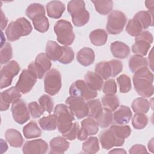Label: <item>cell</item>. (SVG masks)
I'll list each match as a JSON object with an SVG mask.
<instances>
[{
    "label": "cell",
    "mask_w": 154,
    "mask_h": 154,
    "mask_svg": "<svg viewBox=\"0 0 154 154\" xmlns=\"http://www.w3.org/2000/svg\"><path fill=\"white\" fill-rule=\"evenodd\" d=\"M133 84L137 93L143 97H150L153 94V75L147 67H142L133 76Z\"/></svg>",
    "instance_id": "obj_1"
},
{
    "label": "cell",
    "mask_w": 154,
    "mask_h": 154,
    "mask_svg": "<svg viewBox=\"0 0 154 154\" xmlns=\"http://www.w3.org/2000/svg\"><path fill=\"white\" fill-rule=\"evenodd\" d=\"M32 29L30 22L25 17H20L8 24L5 29V34L10 42H14L22 36L29 35Z\"/></svg>",
    "instance_id": "obj_2"
},
{
    "label": "cell",
    "mask_w": 154,
    "mask_h": 154,
    "mask_svg": "<svg viewBox=\"0 0 154 154\" xmlns=\"http://www.w3.org/2000/svg\"><path fill=\"white\" fill-rule=\"evenodd\" d=\"M67 10L75 26H82L90 19V13L85 9V2L83 1L73 0L69 1L67 5Z\"/></svg>",
    "instance_id": "obj_3"
},
{
    "label": "cell",
    "mask_w": 154,
    "mask_h": 154,
    "mask_svg": "<svg viewBox=\"0 0 154 154\" xmlns=\"http://www.w3.org/2000/svg\"><path fill=\"white\" fill-rule=\"evenodd\" d=\"M54 116L58 131L62 134L68 132L75 120L74 116L70 111L69 107L64 104L56 105L54 109Z\"/></svg>",
    "instance_id": "obj_4"
},
{
    "label": "cell",
    "mask_w": 154,
    "mask_h": 154,
    "mask_svg": "<svg viewBox=\"0 0 154 154\" xmlns=\"http://www.w3.org/2000/svg\"><path fill=\"white\" fill-rule=\"evenodd\" d=\"M54 31L57 41L63 45L69 46L73 43L75 35L70 22L64 19L58 20L54 25Z\"/></svg>",
    "instance_id": "obj_5"
},
{
    "label": "cell",
    "mask_w": 154,
    "mask_h": 154,
    "mask_svg": "<svg viewBox=\"0 0 154 154\" xmlns=\"http://www.w3.org/2000/svg\"><path fill=\"white\" fill-rule=\"evenodd\" d=\"M61 86V75L60 72L55 69L49 70L44 78L45 92L51 96H54L59 92Z\"/></svg>",
    "instance_id": "obj_6"
},
{
    "label": "cell",
    "mask_w": 154,
    "mask_h": 154,
    "mask_svg": "<svg viewBox=\"0 0 154 154\" xmlns=\"http://www.w3.org/2000/svg\"><path fill=\"white\" fill-rule=\"evenodd\" d=\"M127 22L125 14L120 11H112L108 17L106 30L109 34L115 35L122 32Z\"/></svg>",
    "instance_id": "obj_7"
},
{
    "label": "cell",
    "mask_w": 154,
    "mask_h": 154,
    "mask_svg": "<svg viewBox=\"0 0 154 154\" xmlns=\"http://www.w3.org/2000/svg\"><path fill=\"white\" fill-rule=\"evenodd\" d=\"M69 94L72 96L81 98L85 100L93 99L97 96V91L91 89L85 81L81 79L75 81L70 85Z\"/></svg>",
    "instance_id": "obj_8"
},
{
    "label": "cell",
    "mask_w": 154,
    "mask_h": 154,
    "mask_svg": "<svg viewBox=\"0 0 154 154\" xmlns=\"http://www.w3.org/2000/svg\"><path fill=\"white\" fill-rule=\"evenodd\" d=\"M20 70L17 61L12 60L4 66L1 70V89L10 86L13 78L16 76Z\"/></svg>",
    "instance_id": "obj_9"
},
{
    "label": "cell",
    "mask_w": 154,
    "mask_h": 154,
    "mask_svg": "<svg viewBox=\"0 0 154 154\" xmlns=\"http://www.w3.org/2000/svg\"><path fill=\"white\" fill-rule=\"evenodd\" d=\"M71 113L78 119H81L88 114V108L85 100L70 96L66 100Z\"/></svg>",
    "instance_id": "obj_10"
},
{
    "label": "cell",
    "mask_w": 154,
    "mask_h": 154,
    "mask_svg": "<svg viewBox=\"0 0 154 154\" xmlns=\"http://www.w3.org/2000/svg\"><path fill=\"white\" fill-rule=\"evenodd\" d=\"M37 79V77L34 72L24 69L22 71L15 87L22 94H26L32 90Z\"/></svg>",
    "instance_id": "obj_11"
},
{
    "label": "cell",
    "mask_w": 154,
    "mask_h": 154,
    "mask_svg": "<svg viewBox=\"0 0 154 154\" xmlns=\"http://www.w3.org/2000/svg\"><path fill=\"white\" fill-rule=\"evenodd\" d=\"M11 109L13 118L16 123L22 125L29 120V111L23 100L19 99L13 102Z\"/></svg>",
    "instance_id": "obj_12"
},
{
    "label": "cell",
    "mask_w": 154,
    "mask_h": 154,
    "mask_svg": "<svg viewBox=\"0 0 154 154\" xmlns=\"http://www.w3.org/2000/svg\"><path fill=\"white\" fill-rule=\"evenodd\" d=\"M22 94L20 91L16 87H12L1 93L0 109L1 111H6L9 108L10 103H13L19 99Z\"/></svg>",
    "instance_id": "obj_13"
},
{
    "label": "cell",
    "mask_w": 154,
    "mask_h": 154,
    "mask_svg": "<svg viewBox=\"0 0 154 154\" xmlns=\"http://www.w3.org/2000/svg\"><path fill=\"white\" fill-rule=\"evenodd\" d=\"M99 140L102 147L105 149H110L115 146H122L125 143V140L118 138L109 128L100 133Z\"/></svg>",
    "instance_id": "obj_14"
},
{
    "label": "cell",
    "mask_w": 154,
    "mask_h": 154,
    "mask_svg": "<svg viewBox=\"0 0 154 154\" xmlns=\"http://www.w3.org/2000/svg\"><path fill=\"white\" fill-rule=\"evenodd\" d=\"M48 150V144L42 139L27 141L22 148V152L25 154H43Z\"/></svg>",
    "instance_id": "obj_15"
},
{
    "label": "cell",
    "mask_w": 154,
    "mask_h": 154,
    "mask_svg": "<svg viewBox=\"0 0 154 154\" xmlns=\"http://www.w3.org/2000/svg\"><path fill=\"white\" fill-rule=\"evenodd\" d=\"M45 51L46 55L51 60L59 61L63 55L64 46H61L57 42L49 40L46 43Z\"/></svg>",
    "instance_id": "obj_16"
},
{
    "label": "cell",
    "mask_w": 154,
    "mask_h": 154,
    "mask_svg": "<svg viewBox=\"0 0 154 154\" xmlns=\"http://www.w3.org/2000/svg\"><path fill=\"white\" fill-rule=\"evenodd\" d=\"M132 116L131 109L125 105H121L113 114V120L119 125H123L128 123Z\"/></svg>",
    "instance_id": "obj_17"
},
{
    "label": "cell",
    "mask_w": 154,
    "mask_h": 154,
    "mask_svg": "<svg viewBox=\"0 0 154 154\" xmlns=\"http://www.w3.org/2000/svg\"><path fill=\"white\" fill-rule=\"evenodd\" d=\"M49 153H64L69 148L70 143L64 137H57L52 138L49 143Z\"/></svg>",
    "instance_id": "obj_18"
},
{
    "label": "cell",
    "mask_w": 154,
    "mask_h": 154,
    "mask_svg": "<svg viewBox=\"0 0 154 154\" xmlns=\"http://www.w3.org/2000/svg\"><path fill=\"white\" fill-rule=\"evenodd\" d=\"M95 59L94 51L90 48H83L80 49L76 55L78 63L83 66H88L93 63Z\"/></svg>",
    "instance_id": "obj_19"
},
{
    "label": "cell",
    "mask_w": 154,
    "mask_h": 154,
    "mask_svg": "<svg viewBox=\"0 0 154 154\" xmlns=\"http://www.w3.org/2000/svg\"><path fill=\"white\" fill-rule=\"evenodd\" d=\"M110 50L114 57L120 59L127 58L130 53L129 47L120 41L112 42L110 45Z\"/></svg>",
    "instance_id": "obj_20"
},
{
    "label": "cell",
    "mask_w": 154,
    "mask_h": 154,
    "mask_svg": "<svg viewBox=\"0 0 154 154\" xmlns=\"http://www.w3.org/2000/svg\"><path fill=\"white\" fill-rule=\"evenodd\" d=\"M48 16L51 18L59 19L65 10V5L60 1H52L46 5Z\"/></svg>",
    "instance_id": "obj_21"
},
{
    "label": "cell",
    "mask_w": 154,
    "mask_h": 154,
    "mask_svg": "<svg viewBox=\"0 0 154 154\" xmlns=\"http://www.w3.org/2000/svg\"><path fill=\"white\" fill-rule=\"evenodd\" d=\"M85 81L87 85L94 91H99L103 87V79L97 73L88 71L85 75Z\"/></svg>",
    "instance_id": "obj_22"
},
{
    "label": "cell",
    "mask_w": 154,
    "mask_h": 154,
    "mask_svg": "<svg viewBox=\"0 0 154 154\" xmlns=\"http://www.w3.org/2000/svg\"><path fill=\"white\" fill-rule=\"evenodd\" d=\"M5 138L9 144L13 147H20L23 143L20 133L16 129H8L5 132Z\"/></svg>",
    "instance_id": "obj_23"
},
{
    "label": "cell",
    "mask_w": 154,
    "mask_h": 154,
    "mask_svg": "<svg viewBox=\"0 0 154 154\" xmlns=\"http://www.w3.org/2000/svg\"><path fill=\"white\" fill-rule=\"evenodd\" d=\"M89 38L91 43L96 46H100L105 45L107 41L108 34L102 29H97L92 31Z\"/></svg>",
    "instance_id": "obj_24"
},
{
    "label": "cell",
    "mask_w": 154,
    "mask_h": 154,
    "mask_svg": "<svg viewBox=\"0 0 154 154\" xmlns=\"http://www.w3.org/2000/svg\"><path fill=\"white\" fill-rule=\"evenodd\" d=\"M113 120L112 111L110 109L103 107L100 115L96 119L97 125L102 128H106L111 125Z\"/></svg>",
    "instance_id": "obj_25"
},
{
    "label": "cell",
    "mask_w": 154,
    "mask_h": 154,
    "mask_svg": "<svg viewBox=\"0 0 154 154\" xmlns=\"http://www.w3.org/2000/svg\"><path fill=\"white\" fill-rule=\"evenodd\" d=\"M23 133L26 139H31L41 136L42 131L36 122L31 121L23 128Z\"/></svg>",
    "instance_id": "obj_26"
},
{
    "label": "cell",
    "mask_w": 154,
    "mask_h": 154,
    "mask_svg": "<svg viewBox=\"0 0 154 154\" xmlns=\"http://www.w3.org/2000/svg\"><path fill=\"white\" fill-rule=\"evenodd\" d=\"M147 60L146 58L140 55H134L129 60V68L130 70L134 73L138 69L147 66Z\"/></svg>",
    "instance_id": "obj_27"
},
{
    "label": "cell",
    "mask_w": 154,
    "mask_h": 154,
    "mask_svg": "<svg viewBox=\"0 0 154 154\" xmlns=\"http://www.w3.org/2000/svg\"><path fill=\"white\" fill-rule=\"evenodd\" d=\"M134 18L140 22L143 29H147L149 26H153V15L148 11H140L135 14Z\"/></svg>",
    "instance_id": "obj_28"
},
{
    "label": "cell",
    "mask_w": 154,
    "mask_h": 154,
    "mask_svg": "<svg viewBox=\"0 0 154 154\" xmlns=\"http://www.w3.org/2000/svg\"><path fill=\"white\" fill-rule=\"evenodd\" d=\"M150 43L143 39L135 38V43L132 46V51L135 54L145 56L150 48Z\"/></svg>",
    "instance_id": "obj_29"
},
{
    "label": "cell",
    "mask_w": 154,
    "mask_h": 154,
    "mask_svg": "<svg viewBox=\"0 0 154 154\" xmlns=\"http://www.w3.org/2000/svg\"><path fill=\"white\" fill-rule=\"evenodd\" d=\"M149 102L144 97H138L132 103V108L135 113L146 114L150 109Z\"/></svg>",
    "instance_id": "obj_30"
},
{
    "label": "cell",
    "mask_w": 154,
    "mask_h": 154,
    "mask_svg": "<svg viewBox=\"0 0 154 154\" xmlns=\"http://www.w3.org/2000/svg\"><path fill=\"white\" fill-rule=\"evenodd\" d=\"M95 73L103 79H108L112 75V70L109 61H101L98 63L95 67Z\"/></svg>",
    "instance_id": "obj_31"
},
{
    "label": "cell",
    "mask_w": 154,
    "mask_h": 154,
    "mask_svg": "<svg viewBox=\"0 0 154 154\" xmlns=\"http://www.w3.org/2000/svg\"><path fill=\"white\" fill-rule=\"evenodd\" d=\"M88 108V116L96 119L102 111L103 108L99 99H91L87 102Z\"/></svg>",
    "instance_id": "obj_32"
},
{
    "label": "cell",
    "mask_w": 154,
    "mask_h": 154,
    "mask_svg": "<svg viewBox=\"0 0 154 154\" xmlns=\"http://www.w3.org/2000/svg\"><path fill=\"white\" fill-rule=\"evenodd\" d=\"M96 10L100 14L106 15L112 10L113 2L110 0L105 1H92Z\"/></svg>",
    "instance_id": "obj_33"
},
{
    "label": "cell",
    "mask_w": 154,
    "mask_h": 154,
    "mask_svg": "<svg viewBox=\"0 0 154 154\" xmlns=\"http://www.w3.org/2000/svg\"><path fill=\"white\" fill-rule=\"evenodd\" d=\"M82 150L85 153L93 154L99 150V141L96 137H90L82 144Z\"/></svg>",
    "instance_id": "obj_34"
},
{
    "label": "cell",
    "mask_w": 154,
    "mask_h": 154,
    "mask_svg": "<svg viewBox=\"0 0 154 154\" xmlns=\"http://www.w3.org/2000/svg\"><path fill=\"white\" fill-rule=\"evenodd\" d=\"M32 21L35 29L40 32H45L49 28V20L45 14L37 16Z\"/></svg>",
    "instance_id": "obj_35"
},
{
    "label": "cell",
    "mask_w": 154,
    "mask_h": 154,
    "mask_svg": "<svg viewBox=\"0 0 154 154\" xmlns=\"http://www.w3.org/2000/svg\"><path fill=\"white\" fill-rule=\"evenodd\" d=\"M43 14H45V10L44 6L39 3H32L26 10V15L31 20L34 17Z\"/></svg>",
    "instance_id": "obj_36"
},
{
    "label": "cell",
    "mask_w": 154,
    "mask_h": 154,
    "mask_svg": "<svg viewBox=\"0 0 154 154\" xmlns=\"http://www.w3.org/2000/svg\"><path fill=\"white\" fill-rule=\"evenodd\" d=\"M38 123L44 131H54L57 128V121L54 114L41 118L38 120Z\"/></svg>",
    "instance_id": "obj_37"
},
{
    "label": "cell",
    "mask_w": 154,
    "mask_h": 154,
    "mask_svg": "<svg viewBox=\"0 0 154 154\" xmlns=\"http://www.w3.org/2000/svg\"><path fill=\"white\" fill-rule=\"evenodd\" d=\"M126 30L130 35L137 37L141 33L143 27L138 20L133 18L128 21Z\"/></svg>",
    "instance_id": "obj_38"
},
{
    "label": "cell",
    "mask_w": 154,
    "mask_h": 154,
    "mask_svg": "<svg viewBox=\"0 0 154 154\" xmlns=\"http://www.w3.org/2000/svg\"><path fill=\"white\" fill-rule=\"evenodd\" d=\"M81 127L84 128L88 132L89 135H95L99 130V125L94 119L88 117L81 121Z\"/></svg>",
    "instance_id": "obj_39"
},
{
    "label": "cell",
    "mask_w": 154,
    "mask_h": 154,
    "mask_svg": "<svg viewBox=\"0 0 154 154\" xmlns=\"http://www.w3.org/2000/svg\"><path fill=\"white\" fill-rule=\"evenodd\" d=\"M109 129L121 139L125 140L131 135V129L128 125H112Z\"/></svg>",
    "instance_id": "obj_40"
},
{
    "label": "cell",
    "mask_w": 154,
    "mask_h": 154,
    "mask_svg": "<svg viewBox=\"0 0 154 154\" xmlns=\"http://www.w3.org/2000/svg\"><path fill=\"white\" fill-rule=\"evenodd\" d=\"M102 103L103 107L111 111H115L120 105L119 100L115 95H105L102 99Z\"/></svg>",
    "instance_id": "obj_41"
},
{
    "label": "cell",
    "mask_w": 154,
    "mask_h": 154,
    "mask_svg": "<svg viewBox=\"0 0 154 154\" xmlns=\"http://www.w3.org/2000/svg\"><path fill=\"white\" fill-rule=\"evenodd\" d=\"M35 64L45 72H48L52 66L51 60L48 57L46 54L40 53L38 54L35 59Z\"/></svg>",
    "instance_id": "obj_42"
},
{
    "label": "cell",
    "mask_w": 154,
    "mask_h": 154,
    "mask_svg": "<svg viewBox=\"0 0 154 154\" xmlns=\"http://www.w3.org/2000/svg\"><path fill=\"white\" fill-rule=\"evenodd\" d=\"M13 56V49L11 45L8 42H5L1 46L0 51L1 64H7L11 59Z\"/></svg>",
    "instance_id": "obj_43"
},
{
    "label": "cell",
    "mask_w": 154,
    "mask_h": 154,
    "mask_svg": "<svg viewBox=\"0 0 154 154\" xmlns=\"http://www.w3.org/2000/svg\"><path fill=\"white\" fill-rule=\"evenodd\" d=\"M147 123L148 118L143 113H136L132 120V126L136 129H142L144 128Z\"/></svg>",
    "instance_id": "obj_44"
},
{
    "label": "cell",
    "mask_w": 154,
    "mask_h": 154,
    "mask_svg": "<svg viewBox=\"0 0 154 154\" xmlns=\"http://www.w3.org/2000/svg\"><path fill=\"white\" fill-rule=\"evenodd\" d=\"M117 82L119 85L120 91L122 93L129 92L132 87L130 78L125 74H122L117 78Z\"/></svg>",
    "instance_id": "obj_45"
},
{
    "label": "cell",
    "mask_w": 154,
    "mask_h": 154,
    "mask_svg": "<svg viewBox=\"0 0 154 154\" xmlns=\"http://www.w3.org/2000/svg\"><path fill=\"white\" fill-rule=\"evenodd\" d=\"M38 103L44 112L46 111L49 114L52 112L54 107V102L50 96L47 94L42 95L38 99Z\"/></svg>",
    "instance_id": "obj_46"
},
{
    "label": "cell",
    "mask_w": 154,
    "mask_h": 154,
    "mask_svg": "<svg viewBox=\"0 0 154 154\" xmlns=\"http://www.w3.org/2000/svg\"><path fill=\"white\" fill-rule=\"evenodd\" d=\"M28 108L31 117L34 119L39 118L45 112L40 104L35 101L29 103L28 105Z\"/></svg>",
    "instance_id": "obj_47"
},
{
    "label": "cell",
    "mask_w": 154,
    "mask_h": 154,
    "mask_svg": "<svg viewBox=\"0 0 154 154\" xmlns=\"http://www.w3.org/2000/svg\"><path fill=\"white\" fill-rule=\"evenodd\" d=\"M103 92L106 95H114L117 93V85L114 79H109L105 82Z\"/></svg>",
    "instance_id": "obj_48"
},
{
    "label": "cell",
    "mask_w": 154,
    "mask_h": 154,
    "mask_svg": "<svg viewBox=\"0 0 154 154\" xmlns=\"http://www.w3.org/2000/svg\"><path fill=\"white\" fill-rule=\"evenodd\" d=\"M74 55V52L71 49V48L64 46V51L63 55L58 62L64 64H69L73 60Z\"/></svg>",
    "instance_id": "obj_49"
},
{
    "label": "cell",
    "mask_w": 154,
    "mask_h": 154,
    "mask_svg": "<svg viewBox=\"0 0 154 154\" xmlns=\"http://www.w3.org/2000/svg\"><path fill=\"white\" fill-rule=\"evenodd\" d=\"M79 129V123L76 122L73 123L72 126L70 130L65 134H63V137H64L66 140H74L78 136V131Z\"/></svg>",
    "instance_id": "obj_50"
},
{
    "label": "cell",
    "mask_w": 154,
    "mask_h": 154,
    "mask_svg": "<svg viewBox=\"0 0 154 154\" xmlns=\"http://www.w3.org/2000/svg\"><path fill=\"white\" fill-rule=\"evenodd\" d=\"M109 63L111 67L112 75L111 76L114 77L119 75L123 70L122 63L117 60H112L109 61Z\"/></svg>",
    "instance_id": "obj_51"
},
{
    "label": "cell",
    "mask_w": 154,
    "mask_h": 154,
    "mask_svg": "<svg viewBox=\"0 0 154 154\" xmlns=\"http://www.w3.org/2000/svg\"><path fill=\"white\" fill-rule=\"evenodd\" d=\"M129 153L131 154L144 153H147V151L144 146L141 144H135L131 147V148L129 149Z\"/></svg>",
    "instance_id": "obj_52"
},
{
    "label": "cell",
    "mask_w": 154,
    "mask_h": 154,
    "mask_svg": "<svg viewBox=\"0 0 154 154\" xmlns=\"http://www.w3.org/2000/svg\"><path fill=\"white\" fill-rule=\"evenodd\" d=\"M136 38L143 39V40L148 42L150 44H152L153 42V35L148 31H144L141 32V33Z\"/></svg>",
    "instance_id": "obj_53"
},
{
    "label": "cell",
    "mask_w": 154,
    "mask_h": 154,
    "mask_svg": "<svg viewBox=\"0 0 154 154\" xmlns=\"http://www.w3.org/2000/svg\"><path fill=\"white\" fill-rule=\"evenodd\" d=\"M88 136H89L87 131L82 127L79 128L77 138H78L79 140L80 141H84L87 140Z\"/></svg>",
    "instance_id": "obj_54"
},
{
    "label": "cell",
    "mask_w": 154,
    "mask_h": 154,
    "mask_svg": "<svg viewBox=\"0 0 154 154\" xmlns=\"http://www.w3.org/2000/svg\"><path fill=\"white\" fill-rule=\"evenodd\" d=\"M8 23V19L6 18L5 16L4 15L2 10H1V30H4L5 27L7 26Z\"/></svg>",
    "instance_id": "obj_55"
},
{
    "label": "cell",
    "mask_w": 154,
    "mask_h": 154,
    "mask_svg": "<svg viewBox=\"0 0 154 154\" xmlns=\"http://www.w3.org/2000/svg\"><path fill=\"white\" fill-rule=\"evenodd\" d=\"M146 4V7H147V9H149V12L153 14V4H154V1H146L145 2Z\"/></svg>",
    "instance_id": "obj_56"
},
{
    "label": "cell",
    "mask_w": 154,
    "mask_h": 154,
    "mask_svg": "<svg viewBox=\"0 0 154 154\" xmlns=\"http://www.w3.org/2000/svg\"><path fill=\"white\" fill-rule=\"evenodd\" d=\"M109 153H126V151L123 149H114L108 152Z\"/></svg>",
    "instance_id": "obj_57"
},
{
    "label": "cell",
    "mask_w": 154,
    "mask_h": 154,
    "mask_svg": "<svg viewBox=\"0 0 154 154\" xmlns=\"http://www.w3.org/2000/svg\"><path fill=\"white\" fill-rule=\"evenodd\" d=\"M148 148L149 150L153 153V138H152L151 140L148 143Z\"/></svg>",
    "instance_id": "obj_58"
}]
</instances>
